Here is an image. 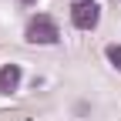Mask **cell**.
<instances>
[{"instance_id": "cell-1", "label": "cell", "mask_w": 121, "mask_h": 121, "mask_svg": "<svg viewBox=\"0 0 121 121\" xmlns=\"http://www.w3.org/2000/svg\"><path fill=\"white\" fill-rule=\"evenodd\" d=\"M24 37H27L30 44H57V40H60L57 20H54V17H47V13H37V17H30V20H27Z\"/></svg>"}, {"instance_id": "cell-2", "label": "cell", "mask_w": 121, "mask_h": 121, "mask_svg": "<svg viewBox=\"0 0 121 121\" xmlns=\"http://www.w3.org/2000/svg\"><path fill=\"white\" fill-rule=\"evenodd\" d=\"M98 20H101V7L94 0H78V4L71 7V24L78 30H94Z\"/></svg>"}, {"instance_id": "cell-3", "label": "cell", "mask_w": 121, "mask_h": 121, "mask_svg": "<svg viewBox=\"0 0 121 121\" xmlns=\"http://www.w3.org/2000/svg\"><path fill=\"white\" fill-rule=\"evenodd\" d=\"M20 78H24L20 64H4L0 67V94H13L20 87Z\"/></svg>"}, {"instance_id": "cell-4", "label": "cell", "mask_w": 121, "mask_h": 121, "mask_svg": "<svg viewBox=\"0 0 121 121\" xmlns=\"http://www.w3.org/2000/svg\"><path fill=\"white\" fill-rule=\"evenodd\" d=\"M104 54H108L111 67H118V71H121V44H108V47H104Z\"/></svg>"}, {"instance_id": "cell-5", "label": "cell", "mask_w": 121, "mask_h": 121, "mask_svg": "<svg viewBox=\"0 0 121 121\" xmlns=\"http://www.w3.org/2000/svg\"><path fill=\"white\" fill-rule=\"evenodd\" d=\"M20 4H30V0H20Z\"/></svg>"}]
</instances>
